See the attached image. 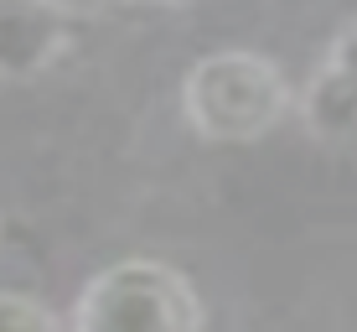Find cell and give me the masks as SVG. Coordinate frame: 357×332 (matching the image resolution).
<instances>
[{"label":"cell","instance_id":"obj_1","mask_svg":"<svg viewBox=\"0 0 357 332\" xmlns=\"http://www.w3.org/2000/svg\"><path fill=\"white\" fill-rule=\"evenodd\" d=\"M290 104H295V94H290L285 68L264 52H249V47L207 52L181 78L187 130L197 140H213V145L264 140L290 115Z\"/></svg>","mask_w":357,"mask_h":332},{"label":"cell","instance_id":"obj_2","mask_svg":"<svg viewBox=\"0 0 357 332\" xmlns=\"http://www.w3.org/2000/svg\"><path fill=\"white\" fill-rule=\"evenodd\" d=\"M78 332H140V327H171L192 332L207 322L197 286L166 260H119L83 286L78 306L68 317Z\"/></svg>","mask_w":357,"mask_h":332},{"label":"cell","instance_id":"obj_3","mask_svg":"<svg viewBox=\"0 0 357 332\" xmlns=\"http://www.w3.org/2000/svg\"><path fill=\"white\" fill-rule=\"evenodd\" d=\"M73 0H0V83H36L78 42Z\"/></svg>","mask_w":357,"mask_h":332},{"label":"cell","instance_id":"obj_4","mask_svg":"<svg viewBox=\"0 0 357 332\" xmlns=\"http://www.w3.org/2000/svg\"><path fill=\"white\" fill-rule=\"evenodd\" d=\"M301 120L316 140H347L357 130V27L331 36L321 68L301 94Z\"/></svg>","mask_w":357,"mask_h":332},{"label":"cell","instance_id":"obj_5","mask_svg":"<svg viewBox=\"0 0 357 332\" xmlns=\"http://www.w3.org/2000/svg\"><path fill=\"white\" fill-rule=\"evenodd\" d=\"M0 327L6 332H52V327H63V312H52L47 301L26 296V291H0Z\"/></svg>","mask_w":357,"mask_h":332},{"label":"cell","instance_id":"obj_6","mask_svg":"<svg viewBox=\"0 0 357 332\" xmlns=\"http://www.w3.org/2000/svg\"><path fill=\"white\" fill-rule=\"evenodd\" d=\"M119 6H161V10H197L207 0H119Z\"/></svg>","mask_w":357,"mask_h":332}]
</instances>
